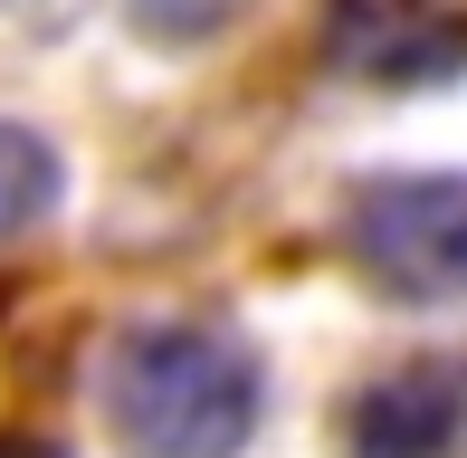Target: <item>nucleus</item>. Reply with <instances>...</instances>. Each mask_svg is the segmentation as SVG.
Instances as JSON below:
<instances>
[{
    "mask_svg": "<svg viewBox=\"0 0 467 458\" xmlns=\"http://www.w3.org/2000/svg\"><path fill=\"white\" fill-rule=\"evenodd\" d=\"M96 401L124 458H239L258 440L267 372L210 316H143L105 344Z\"/></svg>",
    "mask_w": 467,
    "mask_h": 458,
    "instance_id": "nucleus-1",
    "label": "nucleus"
},
{
    "mask_svg": "<svg viewBox=\"0 0 467 458\" xmlns=\"http://www.w3.org/2000/svg\"><path fill=\"white\" fill-rule=\"evenodd\" d=\"M344 248L391 306H467V172H372L344 201Z\"/></svg>",
    "mask_w": 467,
    "mask_h": 458,
    "instance_id": "nucleus-2",
    "label": "nucleus"
},
{
    "mask_svg": "<svg viewBox=\"0 0 467 458\" xmlns=\"http://www.w3.org/2000/svg\"><path fill=\"white\" fill-rule=\"evenodd\" d=\"M344 458H467V353L391 363L344 401Z\"/></svg>",
    "mask_w": 467,
    "mask_h": 458,
    "instance_id": "nucleus-3",
    "label": "nucleus"
},
{
    "mask_svg": "<svg viewBox=\"0 0 467 458\" xmlns=\"http://www.w3.org/2000/svg\"><path fill=\"white\" fill-rule=\"evenodd\" d=\"M325 48L363 87H439L467 68V10H449V0H334Z\"/></svg>",
    "mask_w": 467,
    "mask_h": 458,
    "instance_id": "nucleus-4",
    "label": "nucleus"
},
{
    "mask_svg": "<svg viewBox=\"0 0 467 458\" xmlns=\"http://www.w3.org/2000/svg\"><path fill=\"white\" fill-rule=\"evenodd\" d=\"M57 192H67V172H57V143L29 134V124H0V248L29 239V229L57 211Z\"/></svg>",
    "mask_w": 467,
    "mask_h": 458,
    "instance_id": "nucleus-5",
    "label": "nucleus"
},
{
    "mask_svg": "<svg viewBox=\"0 0 467 458\" xmlns=\"http://www.w3.org/2000/svg\"><path fill=\"white\" fill-rule=\"evenodd\" d=\"M124 10H134V29L162 38V48H201V38H220L248 0H124Z\"/></svg>",
    "mask_w": 467,
    "mask_h": 458,
    "instance_id": "nucleus-6",
    "label": "nucleus"
},
{
    "mask_svg": "<svg viewBox=\"0 0 467 458\" xmlns=\"http://www.w3.org/2000/svg\"><path fill=\"white\" fill-rule=\"evenodd\" d=\"M0 458H67V449H57V440H19V430H10V440H0Z\"/></svg>",
    "mask_w": 467,
    "mask_h": 458,
    "instance_id": "nucleus-7",
    "label": "nucleus"
},
{
    "mask_svg": "<svg viewBox=\"0 0 467 458\" xmlns=\"http://www.w3.org/2000/svg\"><path fill=\"white\" fill-rule=\"evenodd\" d=\"M0 10H10V19H57L67 0H0Z\"/></svg>",
    "mask_w": 467,
    "mask_h": 458,
    "instance_id": "nucleus-8",
    "label": "nucleus"
}]
</instances>
